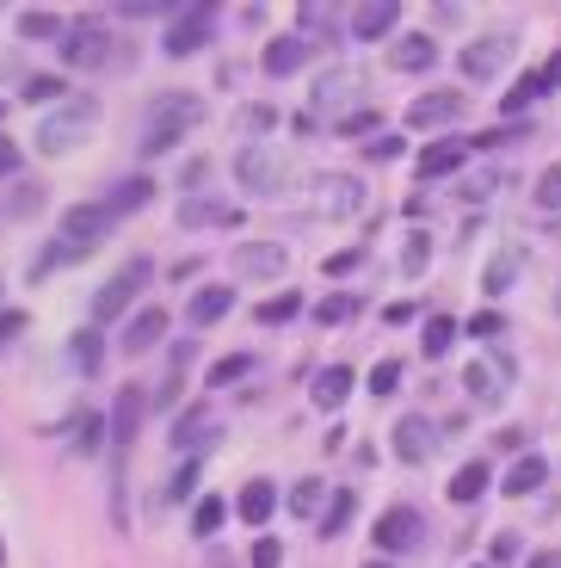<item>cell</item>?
Wrapping results in <instances>:
<instances>
[{"instance_id":"1","label":"cell","mask_w":561,"mask_h":568,"mask_svg":"<svg viewBox=\"0 0 561 568\" xmlns=\"http://www.w3.org/2000/svg\"><path fill=\"white\" fill-rule=\"evenodd\" d=\"M204 124V100L197 93H161L155 105H149V124H142V155H167V149H180L192 130Z\"/></svg>"},{"instance_id":"2","label":"cell","mask_w":561,"mask_h":568,"mask_svg":"<svg viewBox=\"0 0 561 568\" xmlns=\"http://www.w3.org/2000/svg\"><path fill=\"white\" fill-rule=\"evenodd\" d=\"M290 180H296V161H290V149H278V142H247V149L235 155V185L253 192V199H278Z\"/></svg>"},{"instance_id":"3","label":"cell","mask_w":561,"mask_h":568,"mask_svg":"<svg viewBox=\"0 0 561 568\" xmlns=\"http://www.w3.org/2000/svg\"><path fill=\"white\" fill-rule=\"evenodd\" d=\"M93 124H99V100H93V93H74V100L50 105V118L38 124V136H31V142H38V155L62 161Z\"/></svg>"},{"instance_id":"4","label":"cell","mask_w":561,"mask_h":568,"mask_svg":"<svg viewBox=\"0 0 561 568\" xmlns=\"http://www.w3.org/2000/svg\"><path fill=\"white\" fill-rule=\"evenodd\" d=\"M155 278V260L149 254H136L130 266H118L112 278L93 291V327H105V322H118V315H130V303H136V291Z\"/></svg>"},{"instance_id":"5","label":"cell","mask_w":561,"mask_h":568,"mask_svg":"<svg viewBox=\"0 0 561 568\" xmlns=\"http://www.w3.org/2000/svg\"><path fill=\"white\" fill-rule=\"evenodd\" d=\"M365 93H370V74L358 69V62H339V69H327L322 81H315V112H327L339 124V118L365 112Z\"/></svg>"},{"instance_id":"6","label":"cell","mask_w":561,"mask_h":568,"mask_svg":"<svg viewBox=\"0 0 561 568\" xmlns=\"http://www.w3.org/2000/svg\"><path fill=\"white\" fill-rule=\"evenodd\" d=\"M57 57L69 62V69H105L112 62V31L99 26V19H81V26H62V38H57Z\"/></svg>"},{"instance_id":"7","label":"cell","mask_w":561,"mask_h":568,"mask_svg":"<svg viewBox=\"0 0 561 568\" xmlns=\"http://www.w3.org/2000/svg\"><path fill=\"white\" fill-rule=\"evenodd\" d=\"M204 43H216V7H211V0H197V7H180V13H173V26H167V43H161V50H167V57L180 62V57H197Z\"/></svg>"},{"instance_id":"8","label":"cell","mask_w":561,"mask_h":568,"mask_svg":"<svg viewBox=\"0 0 561 568\" xmlns=\"http://www.w3.org/2000/svg\"><path fill=\"white\" fill-rule=\"evenodd\" d=\"M512 57H519V38H512V31H488V38H476L457 62H463L469 81H500V74L512 69Z\"/></svg>"},{"instance_id":"9","label":"cell","mask_w":561,"mask_h":568,"mask_svg":"<svg viewBox=\"0 0 561 568\" xmlns=\"http://www.w3.org/2000/svg\"><path fill=\"white\" fill-rule=\"evenodd\" d=\"M142 408H149V396H142V384H124V389H118V402H112V420H105V445L118 452V464L130 457V445H136V433H142Z\"/></svg>"},{"instance_id":"10","label":"cell","mask_w":561,"mask_h":568,"mask_svg":"<svg viewBox=\"0 0 561 568\" xmlns=\"http://www.w3.org/2000/svg\"><path fill=\"white\" fill-rule=\"evenodd\" d=\"M426 544V519L414 507H389L377 519V550H382V562H395V556H407V550H420Z\"/></svg>"},{"instance_id":"11","label":"cell","mask_w":561,"mask_h":568,"mask_svg":"<svg viewBox=\"0 0 561 568\" xmlns=\"http://www.w3.org/2000/svg\"><path fill=\"white\" fill-rule=\"evenodd\" d=\"M389 439H395V457H401V464H432L438 457V420L432 414H401Z\"/></svg>"},{"instance_id":"12","label":"cell","mask_w":561,"mask_h":568,"mask_svg":"<svg viewBox=\"0 0 561 568\" xmlns=\"http://www.w3.org/2000/svg\"><path fill=\"white\" fill-rule=\"evenodd\" d=\"M315 211L322 216H358L365 211V180H358V173H322V180H315Z\"/></svg>"},{"instance_id":"13","label":"cell","mask_w":561,"mask_h":568,"mask_svg":"<svg viewBox=\"0 0 561 568\" xmlns=\"http://www.w3.org/2000/svg\"><path fill=\"white\" fill-rule=\"evenodd\" d=\"M463 112H469V93H457V87H432V93H420V100L407 105V124L438 130V124H457Z\"/></svg>"},{"instance_id":"14","label":"cell","mask_w":561,"mask_h":568,"mask_svg":"<svg viewBox=\"0 0 561 568\" xmlns=\"http://www.w3.org/2000/svg\"><path fill=\"white\" fill-rule=\"evenodd\" d=\"M180 229H241V204L216 192H185L180 199Z\"/></svg>"},{"instance_id":"15","label":"cell","mask_w":561,"mask_h":568,"mask_svg":"<svg viewBox=\"0 0 561 568\" xmlns=\"http://www.w3.org/2000/svg\"><path fill=\"white\" fill-rule=\"evenodd\" d=\"M395 26H401V7L395 0H365V7L346 13L351 43H382V38H395Z\"/></svg>"},{"instance_id":"16","label":"cell","mask_w":561,"mask_h":568,"mask_svg":"<svg viewBox=\"0 0 561 568\" xmlns=\"http://www.w3.org/2000/svg\"><path fill=\"white\" fill-rule=\"evenodd\" d=\"M315 50H322L315 38H303V31H284V38H272V43H266V57H259V69H266V74H278V81H284V74H296L303 62L315 57Z\"/></svg>"},{"instance_id":"17","label":"cell","mask_w":561,"mask_h":568,"mask_svg":"<svg viewBox=\"0 0 561 568\" xmlns=\"http://www.w3.org/2000/svg\"><path fill=\"white\" fill-rule=\"evenodd\" d=\"M290 266V247L284 242H241L235 247V272L241 278H278Z\"/></svg>"},{"instance_id":"18","label":"cell","mask_w":561,"mask_h":568,"mask_svg":"<svg viewBox=\"0 0 561 568\" xmlns=\"http://www.w3.org/2000/svg\"><path fill=\"white\" fill-rule=\"evenodd\" d=\"M389 69L395 74H432L438 69V43L426 31H407V38L389 43Z\"/></svg>"},{"instance_id":"19","label":"cell","mask_w":561,"mask_h":568,"mask_svg":"<svg viewBox=\"0 0 561 568\" xmlns=\"http://www.w3.org/2000/svg\"><path fill=\"white\" fill-rule=\"evenodd\" d=\"M161 341H167V310H136L124 322V341L118 346H124L130 358H142V353H155Z\"/></svg>"},{"instance_id":"20","label":"cell","mask_w":561,"mask_h":568,"mask_svg":"<svg viewBox=\"0 0 561 568\" xmlns=\"http://www.w3.org/2000/svg\"><path fill=\"white\" fill-rule=\"evenodd\" d=\"M223 315H235V291H228V284H204V291L185 303V322L192 327H216Z\"/></svg>"},{"instance_id":"21","label":"cell","mask_w":561,"mask_h":568,"mask_svg":"<svg viewBox=\"0 0 561 568\" xmlns=\"http://www.w3.org/2000/svg\"><path fill=\"white\" fill-rule=\"evenodd\" d=\"M463 161H469V142H432V149H420V180H450V173H463Z\"/></svg>"},{"instance_id":"22","label":"cell","mask_w":561,"mask_h":568,"mask_svg":"<svg viewBox=\"0 0 561 568\" xmlns=\"http://www.w3.org/2000/svg\"><path fill=\"white\" fill-rule=\"evenodd\" d=\"M519 272H524V247H519V242H506L500 254L488 260V272H481V291H488V297H506V291L519 284Z\"/></svg>"},{"instance_id":"23","label":"cell","mask_w":561,"mask_h":568,"mask_svg":"<svg viewBox=\"0 0 561 568\" xmlns=\"http://www.w3.org/2000/svg\"><path fill=\"white\" fill-rule=\"evenodd\" d=\"M346 396H351V365H327V371H315L309 402H315L322 414H339V408H346Z\"/></svg>"},{"instance_id":"24","label":"cell","mask_w":561,"mask_h":568,"mask_svg":"<svg viewBox=\"0 0 561 568\" xmlns=\"http://www.w3.org/2000/svg\"><path fill=\"white\" fill-rule=\"evenodd\" d=\"M235 513H241V519H247L253 531H259V526H266V519H272V513H278V488H272L266 476H253V483H247V488H241V495H235Z\"/></svg>"},{"instance_id":"25","label":"cell","mask_w":561,"mask_h":568,"mask_svg":"<svg viewBox=\"0 0 561 568\" xmlns=\"http://www.w3.org/2000/svg\"><path fill=\"white\" fill-rule=\"evenodd\" d=\"M543 483H549V457H537V452H524L519 464L506 469V495H512V500H531Z\"/></svg>"},{"instance_id":"26","label":"cell","mask_w":561,"mask_h":568,"mask_svg":"<svg viewBox=\"0 0 561 568\" xmlns=\"http://www.w3.org/2000/svg\"><path fill=\"white\" fill-rule=\"evenodd\" d=\"M167 439H173V452L197 457L204 445H211V414H204V408H185L180 420H173V433H167Z\"/></svg>"},{"instance_id":"27","label":"cell","mask_w":561,"mask_h":568,"mask_svg":"<svg viewBox=\"0 0 561 568\" xmlns=\"http://www.w3.org/2000/svg\"><path fill=\"white\" fill-rule=\"evenodd\" d=\"M69 365L81 371V377H99V365H105V334H99V327H81L69 341Z\"/></svg>"},{"instance_id":"28","label":"cell","mask_w":561,"mask_h":568,"mask_svg":"<svg viewBox=\"0 0 561 568\" xmlns=\"http://www.w3.org/2000/svg\"><path fill=\"white\" fill-rule=\"evenodd\" d=\"M481 495H488V464H481V457H469V464L450 476V500H457V507H476Z\"/></svg>"},{"instance_id":"29","label":"cell","mask_w":561,"mask_h":568,"mask_svg":"<svg viewBox=\"0 0 561 568\" xmlns=\"http://www.w3.org/2000/svg\"><path fill=\"white\" fill-rule=\"evenodd\" d=\"M149 199H155V180H142V173H136V180H118V185H112L105 211H112V216H130V211H142Z\"/></svg>"},{"instance_id":"30","label":"cell","mask_w":561,"mask_h":568,"mask_svg":"<svg viewBox=\"0 0 561 568\" xmlns=\"http://www.w3.org/2000/svg\"><path fill=\"white\" fill-rule=\"evenodd\" d=\"M351 513H358V495H351V488H334V507H327L322 519H315V526H322V538H327V544H334V538H346Z\"/></svg>"},{"instance_id":"31","label":"cell","mask_w":561,"mask_h":568,"mask_svg":"<svg viewBox=\"0 0 561 568\" xmlns=\"http://www.w3.org/2000/svg\"><path fill=\"white\" fill-rule=\"evenodd\" d=\"M69 433H74L69 445H74L81 457H99V452H105V414H86V408H81V420H74Z\"/></svg>"},{"instance_id":"32","label":"cell","mask_w":561,"mask_h":568,"mask_svg":"<svg viewBox=\"0 0 561 568\" xmlns=\"http://www.w3.org/2000/svg\"><path fill=\"white\" fill-rule=\"evenodd\" d=\"M19 38H26V43H57L62 38V19L50 13V7H31V13H19Z\"/></svg>"},{"instance_id":"33","label":"cell","mask_w":561,"mask_h":568,"mask_svg":"<svg viewBox=\"0 0 561 568\" xmlns=\"http://www.w3.org/2000/svg\"><path fill=\"white\" fill-rule=\"evenodd\" d=\"M463 389L481 402V408H500V402H506V384L493 377L488 365H469V371H463Z\"/></svg>"},{"instance_id":"34","label":"cell","mask_w":561,"mask_h":568,"mask_svg":"<svg viewBox=\"0 0 561 568\" xmlns=\"http://www.w3.org/2000/svg\"><path fill=\"white\" fill-rule=\"evenodd\" d=\"M62 93H69L62 74H26V81H19V100L26 105H62Z\"/></svg>"},{"instance_id":"35","label":"cell","mask_w":561,"mask_h":568,"mask_svg":"<svg viewBox=\"0 0 561 568\" xmlns=\"http://www.w3.org/2000/svg\"><path fill=\"white\" fill-rule=\"evenodd\" d=\"M223 519H228V507L216 495H204L192 507V538H216V531H223Z\"/></svg>"},{"instance_id":"36","label":"cell","mask_w":561,"mask_h":568,"mask_svg":"<svg viewBox=\"0 0 561 568\" xmlns=\"http://www.w3.org/2000/svg\"><path fill=\"white\" fill-rule=\"evenodd\" d=\"M259 327H284V322H296V315H303V297H296V291H284V297H272V303H259Z\"/></svg>"},{"instance_id":"37","label":"cell","mask_w":561,"mask_h":568,"mask_svg":"<svg viewBox=\"0 0 561 568\" xmlns=\"http://www.w3.org/2000/svg\"><path fill=\"white\" fill-rule=\"evenodd\" d=\"M450 341H457V322H450V315H432V322H426V334H420L426 358H445Z\"/></svg>"},{"instance_id":"38","label":"cell","mask_w":561,"mask_h":568,"mask_svg":"<svg viewBox=\"0 0 561 568\" xmlns=\"http://www.w3.org/2000/svg\"><path fill=\"white\" fill-rule=\"evenodd\" d=\"M235 124H241V136H247V142H266V130H278V112H272V105H247Z\"/></svg>"},{"instance_id":"39","label":"cell","mask_w":561,"mask_h":568,"mask_svg":"<svg viewBox=\"0 0 561 568\" xmlns=\"http://www.w3.org/2000/svg\"><path fill=\"white\" fill-rule=\"evenodd\" d=\"M247 371H253V358H247V353H235V358H216V365H211V377H204V384H211V389H228V384H241Z\"/></svg>"},{"instance_id":"40","label":"cell","mask_w":561,"mask_h":568,"mask_svg":"<svg viewBox=\"0 0 561 568\" xmlns=\"http://www.w3.org/2000/svg\"><path fill=\"white\" fill-rule=\"evenodd\" d=\"M426 260H432V242H426V235H407V247H401V278H420Z\"/></svg>"},{"instance_id":"41","label":"cell","mask_w":561,"mask_h":568,"mask_svg":"<svg viewBox=\"0 0 561 568\" xmlns=\"http://www.w3.org/2000/svg\"><path fill=\"white\" fill-rule=\"evenodd\" d=\"M197 469H204L197 457H185V464L173 469V483H167V500H173V507H180V500H192V488H197Z\"/></svg>"},{"instance_id":"42","label":"cell","mask_w":561,"mask_h":568,"mask_svg":"<svg viewBox=\"0 0 561 568\" xmlns=\"http://www.w3.org/2000/svg\"><path fill=\"white\" fill-rule=\"evenodd\" d=\"M531 199L543 204V211H561V161H555V168L537 173V192H531Z\"/></svg>"},{"instance_id":"43","label":"cell","mask_w":561,"mask_h":568,"mask_svg":"<svg viewBox=\"0 0 561 568\" xmlns=\"http://www.w3.org/2000/svg\"><path fill=\"white\" fill-rule=\"evenodd\" d=\"M365 384H370V396H395V389H401V358H382Z\"/></svg>"},{"instance_id":"44","label":"cell","mask_w":561,"mask_h":568,"mask_svg":"<svg viewBox=\"0 0 561 568\" xmlns=\"http://www.w3.org/2000/svg\"><path fill=\"white\" fill-rule=\"evenodd\" d=\"M290 513H303V519H309V513H322V483H315V476L290 488Z\"/></svg>"},{"instance_id":"45","label":"cell","mask_w":561,"mask_h":568,"mask_svg":"<svg viewBox=\"0 0 561 568\" xmlns=\"http://www.w3.org/2000/svg\"><path fill=\"white\" fill-rule=\"evenodd\" d=\"M493 192H500V173H476V180H463V185H457V199H469V204L493 199Z\"/></svg>"},{"instance_id":"46","label":"cell","mask_w":561,"mask_h":568,"mask_svg":"<svg viewBox=\"0 0 561 568\" xmlns=\"http://www.w3.org/2000/svg\"><path fill=\"white\" fill-rule=\"evenodd\" d=\"M401 155V136H395V130H377V136L365 142V161H395Z\"/></svg>"},{"instance_id":"47","label":"cell","mask_w":561,"mask_h":568,"mask_svg":"<svg viewBox=\"0 0 561 568\" xmlns=\"http://www.w3.org/2000/svg\"><path fill=\"white\" fill-rule=\"evenodd\" d=\"M339 130H346V136H377V130H382V118H377V112H370V105H365V112L339 118Z\"/></svg>"},{"instance_id":"48","label":"cell","mask_w":561,"mask_h":568,"mask_svg":"<svg viewBox=\"0 0 561 568\" xmlns=\"http://www.w3.org/2000/svg\"><path fill=\"white\" fill-rule=\"evenodd\" d=\"M351 310H358L351 297H322V303H315V322H322V327H327V322H346Z\"/></svg>"},{"instance_id":"49","label":"cell","mask_w":561,"mask_h":568,"mask_svg":"<svg viewBox=\"0 0 561 568\" xmlns=\"http://www.w3.org/2000/svg\"><path fill=\"white\" fill-rule=\"evenodd\" d=\"M469 334H476V341H500L506 334V315H493V310H481L476 322H469Z\"/></svg>"},{"instance_id":"50","label":"cell","mask_w":561,"mask_h":568,"mask_svg":"<svg viewBox=\"0 0 561 568\" xmlns=\"http://www.w3.org/2000/svg\"><path fill=\"white\" fill-rule=\"evenodd\" d=\"M253 568H284V544L278 538H259V544H253Z\"/></svg>"},{"instance_id":"51","label":"cell","mask_w":561,"mask_h":568,"mask_svg":"<svg viewBox=\"0 0 561 568\" xmlns=\"http://www.w3.org/2000/svg\"><path fill=\"white\" fill-rule=\"evenodd\" d=\"M531 74H537V93H561V50L543 62V69H531Z\"/></svg>"},{"instance_id":"52","label":"cell","mask_w":561,"mask_h":568,"mask_svg":"<svg viewBox=\"0 0 561 568\" xmlns=\"http://www.w3.org/2000/svg\"><path fill=\"white\" fill-rule=\"evenodd\" d=\"M38 204H43V185H19L13 204H7V216H26V211H38Z\"/></svg>"},{"instance_id":"53","label":"cell","mask_w":561,"mask_h":568,"mask_svg":"<svg viewBox=\"0 0 561 568\" xmlns=\"http://www.w3.org/2000/svg\"><path fill=\"white\" fill-rule=\"evenodd\" d=\"M19 161H26V155H19V142H7V136H0V180H13V173H19Z\"/></svg>"},{"instance_id":"54","label":"cell","mask_w":561,"mask_h":568,"mask_svg":"<svg viewBox=\"0 0 561 568\" xmlns=\"http://www.w3.org/2000/svg\"><path fill=\"white\" fill-rule=\"evenodd\" d=\"M358 260H365V247H346V254H334V260H327V272H334V278H339V272H351V266H358Z\"/></svg>"},{"instance_id":"55","label":"cell","mask_w":561,"mask_h":568,"mask_svg":"<svg viewBox=\"0 0 561 568\" xmlns=\"http://www.w3.org/2000/svg\"><path fill=\"white\" fill-rule=\"evenodd\" d=\"M512 556H519V538H512V531H500V538H493V562H512Z\"/></svg>"},{"instance_id":"56","label":"cell","mask_w":561,"mask_h":568,"mask_svg":"<svg viewBox=\"0 0 561 568\" xmlns=\"http://www.w3.org/2000/svg\"><path fill=\"white\" fill-rule=\"evenodd\" d=\"M19 327H26V315H19V310H7V315H0V346H7V341H13V334H19Z\"/></svg>"},{"instance_id":"57","label":"cell","mask_w":561,"mask_h":568,"mask_svg":"<svg viewBox=\"0 0 561 568\" xmlns=\"http://www.w3.org/2000/svg\"><path fill=\"white\" fill-rule=\"evenodd\" d=\"M493 445H500V452H524V433H519V426H506V433H500Z\"/></svg>"},{"instance_id":"58","label":"cell","mask_w":561,"mask_h":568,"mask_svg":"<svg viewBox=\"0 0 561 568\" xmlns=\"http://www.w3.org/2000/svg\"><path fill=\"white\" fill-rule=\"evenodd\" d=\"M524 568H561V556H555V550H543V556H531Z\"/></svg>"},{"instance_id":"59","label":"cell","mask_w":561,"mask_h":568,"mask_svg":"<svg viewBox=\"0 0 561 568\" xmlns=\"http://www.w3.org/2000/svg\"><path fill=\"white\" fill-rule=\"evenodd\" d=\"M211 568H235V556H223V550H211Z\"/></svg>"},{"instance_id":"60","label":"cell","mask_w":561,"mask_h":568,"mask_svg":"<svg viewBox=\"0 0 561 568\" xmlns=\"http://www.w3.org/2000/svg\"><path fill=\"white\" fill-rule=\"evenodd\" d=\"M365 568H395V562H382V556H370V562Z\"/></svg>"},{"instance_id":"61","label":"cell","mask_w":561,"mask_h":568,"mask_svg":"<svg viewBox=\"0 0 561 568\" xmlns=\"http://www.w3.org/2000/svg\"><path fill=\"white\" fill-rule=\"evenodd\" d=\"M0 118H7V100H0Z\"/></svg>"},{"instance_id":"62","label":"cell","mask_w":561,"mask_h":568,"mask_svg":"<svg viewBox=\"0 0 561 568\" xmlns=\"http://www.w3.org/2000/svg\"><path fill=\"white\" fill-rule=\"evenodd\" d=\"M469 568H488V562H469Z\"/></svg>"},{"instance_id":"63","label":"cell","mask_w":561,"mask_h":568,"mask_svg":"<svg viewBox=\"0 0 561 568\" xmlns=\"http://www.w3.org/2000/svg\"><path fill=\"white\" fill-rule=\"evenodd\" d=\"M0 562H7V556H0Z\"/></svg>"}]
</instances>
